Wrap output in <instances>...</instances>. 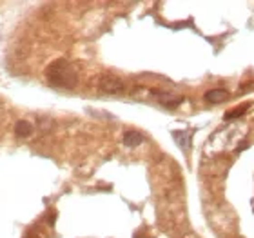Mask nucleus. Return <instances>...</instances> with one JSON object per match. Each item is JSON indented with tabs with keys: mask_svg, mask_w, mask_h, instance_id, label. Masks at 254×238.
Masks as SVG:
<instances>
[{
	"mask_svg": "<svg viewBox=\"0 0 254 238\" xmlns=\"http://www.w3.org/2000/svg\"><path fill=\"white\" fill-rule=\"evenodd\" d=\"M49 84L55 87H62V89H73L78 84V71L76 67L68 60H56L47 67L46 73Z\"/></svg>",
	"mask_w": 254,
	"mask_h": 238,
	"instance_id": "f257e3e1",
	"label": "nucleus"
},
{
	"mask_svg": "<svg viewBox=\"0 0 254 238\" xmlns=\"http://www.w3.org/2000/svg\"><path fill=\"white\" fill-rule=\"evenodd\" d=\"M98 89L104 95H122L125 91V86L115 75H102L98 80Z\"/></svg>",
	"mask_w": 254,
	"mask_h": 238,
	"instance_id": "f03ea898",
	"label": "nucleus"
},
{
	"mask_svg": "<svg viewBox=\"0 0 254 238\" xmlns=\"http://www.w3.org/2000/svg\"><path fill=\"white\" fill-rule=\"evenodd\" d=\"M227 98H229V93L223 91V89H211V91L205 93V100L211 102V104H220Z\"/></svg>",
	"mask_w": 254,
	"mask_h": 238,
	"instance_id": "7ed1b4c3",
	"label": "nucleus"
},
{
	"mask_svg": "<svg viewBox=\"0 0 254 238\" xmlns=\"http://www.w3.org/2000/svg\"><path fill=\"white\" fill-rule=\"evenodd\" d=\"M143 142V134L138 133V131H127L124 134V144L127 147H137Z\"/></svg>",
	"mask_w": 254,
	"mask_h": 238,
	"instance_id": "20e7f679",
	"label": "nucleus"
},
{
	"mask_svg": "<svg viewBox=\"0 0 254 238\" xmlns=\"http://www.w3.org/2000/svg\"><path fill=\"white\" fill-rule=\"evenodd\" d=\"M33 133V126L27 120H20V122L15 124V134L20 136V138H25Z\"/></svg>",
	"mask_w": 254,
	"mask_h": 238,
	"instance_id": "39448f33",
	"label": "nucleus"
},
{
	"mask_svg": "<svg viewBox=\"0 0 254 238\" xmlns=\"http://www.w3.org/2000/svg\"><path fill=\"white\" fill-rule=\"evenodd\" d=\"M173 136L178 140V146H182L184 149H187V144H189V133H187V131H182V133H173Z\"/></svg>",
	"mask_w": 254,
	"mask_h": 238,
	"instance_id": "423d86ee",
	"label": "nucleus"
},
{
	"mask_svg": "<svg viewBox=\"0 0 254 238\" xmlns=\"http://www.w3.org/2000/svg\"><path fill=\"white\" fill-rule=\"evenodd\" d=\"M245 107H247V106H243V107H240V109H236V111H232V113H229V115H227V118H234V116H240V113H242V111H245Z\"/></svg>",
	"mask_w": 254,
	"mask_h": 238,
	"instance_id": "0eeeda50",
	"label": "nucleus"
},
{
	"mask_svg": "<svg viewBox=\"0 0 254 238\" xmlns=\"http://www.w3.org/2000/svg\"><path fill=\"white\" fill-rule=\"evenodd\" d=\"M185 238H198V237H194V235H187Z\"/></svg>",
	"mask_w": 254,
	"mask_h": 238,
	"instance_id": "6e6552de",
	"label": "nucleus"
}]
</instances>
